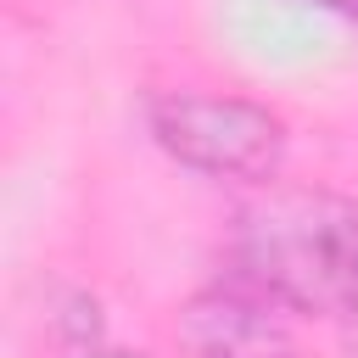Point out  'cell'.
Wrapping results in <instances>:
<instances>
[{"label": "cell", "instance_id": "1", "mask_svg": "<svg viewBox=\"0 0 358 358\" xmlns=\"http://www.w3.org/2000/svg\"><path fill=\"white\" fill-rule=\"evenodd\" d=\"M229 280L302 319L358 313V207L319 185H263L229 229Z\"/></svg>", "mask_w": 358, "mask_h": 358}, {"label": "cell", "instance_id": "2", "mask_svg": "<svg viewBox=\"0 0 358 358\" xmlns=\"http://www.w3.org/2000/svg\"><path fill=\"white\" fill-rule=\"evenodd\" d=\"M151 140L207 179L268 185L285 162V117L246 101V95H207V90H157L145 101Z\"/></svg>", "mask_w": 358, "mask_h": 358}, {"label": "cell", "instance_id": "3", "mask_svg": "<svg viewBox=\"0 0 358 358\" xmlns=\"http://www.w3.org/2000/svg\"><path fill=\"white\" fill-rule=\"evenodd\" d=\"M173 336L185 358H296L291 313L241 280L196 291L179 308Z\"/></svg>", "mask_w": 358, "mask_h": 358}, {"label": "cell", "instance_id": "4", "mask_svg": "<svg viewBox=\"0 0 358 358\" xmlns=\"http://www.w3.org/2000/svg\"><path fill=\"white\" fill-rule=\"evenodd\" d=\"M313 6H324V11H336V17H347V22H358V0H313Z\"/></svg>", "mask_w": 358, "mask_h": 358}, {"label": "cell", "instance_id": "5", "mask_svg": "<svg viewBox=\"0 0 358 358\" xmlns=\"http://www.w3.org/2000/svg\"><path fill=\"white\" fill-rule=\"evenodd\" d=\"M78 358H145V352H117V347H90V352H78Z\"/></svg>", "mask_w": 358, "mask_h": 358}]
</instances>
